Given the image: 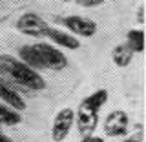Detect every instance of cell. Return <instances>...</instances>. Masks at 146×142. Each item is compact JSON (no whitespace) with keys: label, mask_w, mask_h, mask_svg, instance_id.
I'll list each match as a JSON object with an SVG mask.
<instances>
[{"label":"cell","mask_w":146,"mask_h":142,"mask_svg":"<svg viewBox=\"0 0 146 142\" xmlns=\"http://www.w3.org/2000/svg\"><path fill=\"white\" fill-rule=\"evenodd\" d=\"M0 77L31 91H40L46 88V80L40 77V73L13 55H0Z\"/></svg>","instance_id":"obj_1"},{"label":"cell","mask_w":146,"mask_h":142,"mask_svg":"<svg viewBox=\"0 0 146 142\" xmlns=\"http://www.w3.org/2000/svg\"><path fill=\"white\" fill-rule=\"evenodd\" d=\"M35 49L40 57L42 66L48 67V69L60 71L68 66V57L58 48H55V46H51V44H35Z\"/></svg>","instance_id":"obj_2"},{"label":"cell","mask_w":146,"mask_h":142,"mask_svg":"<svg viewBox=\"0 0 146 142\" xmlns=\"http://www.w3.org/2000/svg\"><path fill=\"white\" fill-rule=\"evenodd\" d=\"M73 122H75V111L71 108H64L55 115L53 126H51V139L53 142H62L70 135Z\"/></svg>","instance_id":"obj_3"},{"label":"cell","mask_w":146,"mask_h":142,"mask_svg":"<svg viewBox=\"0 0 146 142\" xmlns=\"http://www.w3.org/2000/svg\"><path fill=\"white\" fill-rule=\"evenodd\" d=\"M15 27L20 31L22 35H29V36H46V29L48 24L42 17H38L36 13H24L20 18L17 20Z\"/></svg>","instance_id":"obj_4"},{"label":"cell","mask_w":146,"mask_h":142,"mask_svg":"<svg viewBox=\"0 0 146 142\" xmlns=\"http://www.w3.org/2000/svg\"><path fill=\"white\" fill-rule=\"evenodd\" d=\"M128 127H130V117L122 109H115L104 118V131L108 137H124L128 133Z\"/></svg>","instance_id":"obj_5"},{"label":"cell","mask_w":146,"mask_h":142,"mask_svg":"<svg viewBox=\"0 0 146 142\" xmlns=\"http://www.w3.org/2000/svg\"><path fill=\"white\" fill-rule=\"evenodd\" d=\"M75 122H77V129L82 135H91L95 131V127L99 124V111L91 109L86 104H80L79 109L75 111Z\"/></svg>","instance_id":"obj_6"},{"label":"cell","mask_w":146,"mask_h":142,"mask_svg":"<svg viewBox=\"0 0 146 142\" xmlns=\"http://www.w3.org/2000/svg\"><path fill=\"white\" fill-rule=\"evenodd\" d=\"M62 24L66 26V29L71 31V35H77V36H93L97 33V24L90 18H84V17H77V15H71V17H66L62 20Z\"/></svg>","instance_id":"obj_7"},{"label":"cell","mask_w":146,"mask_h":142,"mask_svg":"<svg viewBox=\"0 0 146 142\" xmlns=\"http://www.w3.org/2000/svg\"><path fill=\"white\" fill-rule=\"evenodd\" d=\"M0 100L6 106L17 109V111H24L27 106L24 102V98H22V95L18 93V89L15 88V84H11L4 77H0Z\"/></svg>","instance_id":"obj_8"},{"label":"cell","mask_w":146,"mask_h":142,"mask_svg":"<svg viewBox=\"0 0 146 142\" xmlns=\"http://www.w3.org/2000/svg\"><path fill=\"white\" fill-rule=\"evenodd\" d=\"M46 36H49L60 48H68V49H79L80 48V42L75 35H70L62 29H57V27H48L46 29Z\"/></svg>","instance_id":"obj_9"},{"label":"cell","mask_w":146,"mask_h":142,"mask_svg":"<svg viewBox=\"0 0 146 142\" xmlns=\"http://www.w3.org/2000/svg\"><path fill=\"white\" fill-rule=\"evenodd\" d=\"M18 60H22L24 64H27L29 67H33V69H44V66H42V62H40V57H38V53H36V49H35V46H22L20 48V51H18Z\"/></svg>","instance_id":"obj_10"},{"label":"cell","mask_w":146,"mask_h":142,"mask_svg":"<svg viewBox=\"0 0 146 142\" xmlns=\"http://www.w3.org/2000/svg\"><path fill=\"white\" fill-rule=\"evenodd\" d=\"M111 57H113V62L117 64L119 67H126L131 64V58H133V51L128 44H119L113 48L111 51Z\"/></svg>","instance_id":"obj_11"},{"label":"cell","mask_w":146,"mask_h":142,"mask_svg":"<svg viewBox=\"0 0 146 142\" xmlns=\"http://www.w3.org/2000/svg\"><path fill=\"white\" fill-rule=\"evenodd\" d=\"M20 111L6 106V104H0V124L2 126H17L20 124Z\"/></svg>","instance_id":"obj_12"},{"label":"cell","mask_w":146,"mask_h":142,"mask_svg":"<svg viewBox=\"0 0 146 142\" xmlns=\"http://www.w3.org/2000/svg\"><path fill=\"white\" fill-rule=\"evenodd\" d=\"M126 40H128L126 44L131 48V51H133V53H143V49H144V31L143 29H131V31H128Z\"/></svg>","instance_id":"obj_13"},{"label":"cell","mask_w":146,"mask_h":142,"mask_svg":"<svg viewBox=\"0 0 146 142\" xmlns=\"http://www.w3.org/2000/svg\"><path fill=\"white\" fill-rule=\"evenodd\" d=\"M108 102V91L106 89H97L95 91V93H91L90 97H86L84 100H82V104H86V106L88 108H91V109H99L104 106V104Z\"/></svg>","instance_id":"obj_14"},{"label":"cell","mask_w":146,"mask_h":142,"mask_svg":"<svg viewBox=\"0 0 146 142\" xmlns=\"http://www.w3.org/2000/svg\"><path fill=\"white\" fill-rule=\"evenodd\" d=\"M77 2L84 7H95V6H100L104 0H77Z\"/></svg>","instance_id":"obj_15"},{"label":"cell","mask_w":146,"mask_h":142,"mask_svg":"<svg viewBox=\"0 0 146 142\" xmlns=\"http://www.w3.org/2000/svg\"><path fill=\"white\" fill-rule=\"evenodd\" d=\"M80 142H104L102 137H95V135H86Z\"/></svg>","instance_id":"obj_16"},{"label":"cell","mask_w":146,"mask_h":142,"mask_svg":"<svg viewBox=\"0 0 146 142\" xmlns=\"http://www.w3.org/2000/svg\"><path fill=\"white\" fill-rule=\"evenodd\" d=\"M0 142H13V140L9 139V137H6V135L2 133V131H0Z\"/></svg>","instance_id":"obj_17"},{"label":"cell","mask_w":146,"mask_h":142,"mask_svg":"<svg viewBox=\"0 0 146 142\" xmlns=\"http://www.w3.org/2000/svg\"><path fill=\"white\" fill-rule=\"evenodd\" d=\"M137 18H139V22H143V20H144V18H143V7L139 9V17H137Z\"/></svg>","instance_id":"obj_18"},{"label":"cell","mask_w":146,"mask_h":142,"mask_svg":"<svg viewBox=\"0 0 146 142\" xmlns=\"http://www.w3.org/2000/svg\"><path fill=\"white\" fill-rule=\"evenodd\" d=\"M121 142H139V140H135V139H126V140H121Z\"/></svg>","instance_id":"obj_19"},{"label":"cell","mask_w":146,"mask_h":142,"mask_svg":"<svg viewBox=\"0 0 146 142\" xmlns=\"http://www.w3.org/2000/svg\"><path fill=\"white\" fill-rule=\"evenodd\" d=\"M66 2H68V0H66Z\"/></svg>","instance_id":"obj_20"}]
</instances>
